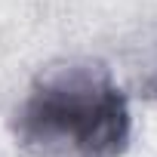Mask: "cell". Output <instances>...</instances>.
I'll return each instance as SVG.
<instances>
[{
	"instance_id": "obj_1",
	"label": "cell",
	"mask_w": 157,
	"mask_h": 157,
	"mask_svg": "<svg viewBox=\"0 0 157 157\" xmlns=\"http://www.w3.org/2000/svg\"><path fill=\"white\" fill-rule=\"evenodd\" d=\"M132 117L102 65H62L40 74L16 111V139L43 157H120Z\"/></svg>"
}]
</instances>
